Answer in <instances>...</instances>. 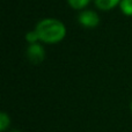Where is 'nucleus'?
Segmentation results:
<instances>
[{
	"label": "nucleus",
	"mask_w": 132,
	"mask_h": 132,
	"mask_svg": "<svg viewBox=\"0 0 132 132\" xmlns=\"http://www.w3.org/2000/svg\"><path fill=\"white\" fill-rule=\"evenodd\" d=\"M35 30L39 36V41L48 44L58 43L66 36L65 24L57 19H43L37 23Z\"/></svg>",
	"instance_id": "nucleus-1"
},
{
	"label": "nucleus",
	"mask_w": 132,
	"mask_h": 132,
	"mask_svg": "<svg viewBox=\"0 0 132 132\" xmlns=\"http://www.w3.org/2000/svg\"><path fill=\"white\" fill-rule=\"evenodd\" d=\"M78 21L82 27L86 28H95L100 23V16L96 12L90 11V9H84L79 13Z\"/></svg>",
	"instance_id": "nucleus-2"
},
{
	"label": "nucleus",
	"mask_w": 132,
	"mask_h": 132,
	"mask_svg": "<svg viewBox=\"0 0 132 132\" xmlns=\"http://www.w3.org/2000/svg\"><path fill=\"white\" fill-rule=\"evenodd\" d=\"M27 58L31 64L38 65L45 58V50L44 48L38 43L30 44L27 49Z\"/></svg>",
	"instance_id": "nucleus-3"
},
{
	"label": "nucleus",
	"mask_w": 132,
	"mask_h": 132,
	"mask_svg": "<svg viewBox=\"0 0 132 132\" xmlns=\"http://www.w3.org/2000/svg\"><path fill=\"white\" fill-rule=\"evenodd\" d=\"M96 7L101 11H110L119 5L121 0H94Z\"/></svg>",
	"instance_id": "nucleus-4"
},
{
	"label": "nucleus",
	"mask_w": 132,
	"mask_h": 132,
	"mask_svg": "<svg viewBox=\"0 0 132 132\" xmlns=\"http://www.w3.org/2000/svg\"><path fill=\"white\" fill-rule=\"evenodd\" d=\"M67 2L73 9L81 11V9H85L88 6L90 0H67Z\"/></svg>",
	"instance_id": "nucleus-5"
},
{
	"label": "nucleus",
	"mask_w": 132,
	"mask_h": 132,
	"mask_svg": "<svg viewBox=\"0 0 132 132\" xmlns=\"http://www.w3.org/2000/svg\"><path fill=\"white\" fill-rule=\"evenodd\" d=\"M119 8L126 16H132V0H121Z\"/></svg>",
	"instance_id": "nucleus-6"
},
{
	"label": "nucleus",
	"mask_w": 132,
	"mask_h": 132,
	"mask_svg": "<svg viewBox=\"0 0 132 132\" xmlns=\"http://www.w3.org/2000/svg\"><path fill=\"white\" fill-rule=\"evenodd\" d=\"M9 124H11V118H9V116L6 112L2 111L0 114V130H1V132L6 131V129L9 126Z\"/></svg>",
	"instance_id": "nucleus-7"
},
{
	"label": "nucleus",
	"mask_w": 132,
	"mask_h": 132,
	"mask_svg": "<svg viewBox=\"0 0 132 132\" xmlns=\"http://www.w3.org/2000/svg\"><path fill=\"white\" fill-rule=\"evenodd\" d=\"M26 41H27L29 44L38 43V41H39V36H38V34H37L36 30H32V31L27 32V35H26Z\"/></svg>",
	"instance_id": "nucleus-8"
},
{
	"label": "nucleus",
	"mask_w": 132,
	"mask_h": 132,
	"mask_svg": "<svg viewBox=\"0 0 132 132\" xmlns=\"http://www.w3.org/2000/svg\"><path fill=\"white\" fill-rule=\"evenodd\" d=\"M131 111H132V102H131Z\"/></svg>",
	"instance_id": "nucleus-9"
},
{
	"label": "nucleus",
	"mask_w": 132,
	"mask_h": 132,
	"mask_svg": "<svg viewBox=\"0 0 132 132\" xmlns=\"http://www.w3.org/2000/svg\"><path fill=\"white\" fill-rule=\"evenodd\" d=\"M13 132H20V131H13Z\"/></svg>",
	"instance_id": "nucleus-10"
}]
</instances>
